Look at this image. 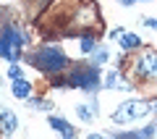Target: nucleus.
I'll return each instance as SVG.
<instances>
[{
	"label": "nucleus",
	"mask_w": 157,
	"mask_h": 139,
	"mask_svg": "<svg viewBox=\"0 0 157 139\" xmlns=\"http://www.w3.org/2000/svg\"><path fill=\"white\" fill-rule=\"evenodd\" d=\"M29 63H32L34 68H39V71L45 73H58L66 68L68 58L63 55L60 47H52V45H45V47H39L34 55H29Z\"/></svg>",
	"instance_id": "nucleus-1"
},
{
	"label": "nucleus",
	"mask_w": 157,
	"mask_h": 139,
	"mask_svg": "<svg viewBox=\"0 0 157 139\" xmlns=\"http://www.w3.org/2000/svg\"><path fill=\"white\" fill-rule=\"evenodd\" d=\"M66 84L94 95L97 89H100V68H97V63H78V66H73V71H71Z\"/></svg>",
	"instance_id": "nucleus-2"
},
{
	"label": "nucleus",
	"mask_w": 157,
	"mask_h": 139,
	"mask_svg": "<svg viewBox=\"0 0 157 139\" xmlns=\"http://www.w3.org/2000/svg\"><path fill=\"white\" fill-rule=\"evenodd\" d=\"M149 110H152V105L144 102V100H126L118 110H113V123H118V126L134 123V121H139V118H147Z\"/></svg>",
	"instance_id": "nucleus-3"
},
{
	"label": "nucleus",
	"mask_w": 157,
	"mask_h": 139,
	"mask_svg": "<svg viewBox=\"0 0 157 139\" xmlns=\"http://www.w3.org/2000/svg\"><path fill=\"white\" fill-rule=\"evenodd\" d=\"M134 73L144 79H157V53L155 50H144L139 55V61L134 63Z\"/></svg>",
	"instance_id": "nucleus-4"
},
{
	"label": "nucleus",
	"mask_w": 157,
	"mask_h": 139,
	"mask_svg": "<svg viewBox=\"0 0 157 139\" xmlns=\"http://www.w3.org/2000/svg\"><path fill=\"white\" fill-rule=\"evenodd\" d=\"M0 55L6 58V61L16 63L18 58H21V53H18V42H13V39H8V37H0Z\"/></svg>",
	"instance_id": "nucleus-5"
},
{
	"label": "nucleus",
	"mask_w": 157,
	"mask_h": 139,
	"mask_svg": "<svg viewBox=\"0 0 157 139\" xmlns=\"http://www.w3.org/2000/svg\"><path fill=\"white\" fill-rule=\"evenodd\" d=\"M18 129V118L13 110H8V108H0V131L3 134H13Z\"/></svg>",
	"instance_id": "nucleus-6"
},
{
	"label": "nucleus",
	"mask_w": 157,
	"mask_h": 139,
	"mask_svg": "<svg viewBox=\"0 0 157 139\" xmlns=\"http://www.w3.org/2000/svg\"><path fill=\"white\" fill-rule=\"evenodd\" d=\"M47 126L55 129V131H60L66 139H73V137H76V129H73L68 121H63L60 116H50V118H47Z\"/></svg>",
	"instance_id": "nucleus-7"
},
{
	"label": "nucleus",
	"mask_w": 157,
	"mask_h": 139,
	"mask_svg": "<svg viewBox=\"0 0 157 139\" xmlns=\"http://www.w3.org/2000/svg\"><path fill=\"white\" fill-rule=\"evenodd\" d=\"M97 110H100V105H97L94 97L89 100V105H76V113H78V118H81L84 123H92V121H94Z\"/></svg>",
	"instance_id": "nucleus-8"
},
{
	"label": "nucleus",
	"mask_w": 157,
	"mask_h": 139,
	"mask_svg": "<svg viewBox=\"0 0 157 139\" xmlns=\"http://www.w3.org/2000/svg\"><path fill=\"white\" fill-rule=\"evenodd\" d=\"M29 92H32V84H29V81H24V79H16V81H13V97L26 100Z\"/></svg>",
	"instance_id": "nucleus-9"
},
{
	"label": "nucleus",
	"mask_w": 157,
	"mask_h": 139,
	"mask_svg": "<svg viewBox=\"0 0 157 139\" xmlns=\"http://www.w3.org/2000/svg\"><path fill=\"white\" fill-rule=\"evenodd\" d=\"M105 87L107 89H128V84L121 81V73H118V71H110L107 79H105Z\"/></svg>",
	"instance_id": "nucleus-10"
},
{
	"label": "nucleus",
	"mask_w": 157,
	"mask_h": 139,
	"mask_svg": "<svg viewBox=\"0 0 157 139\" xmlns=\"http://www.w3.org/2000/svg\"><path fill=\"white\" fill-rule=\"evenodd\" d=\"M121 45H123V50H134V47H139L141 45V39L136 37V34H121Z\"/></svg>",
	"instance_id": "nucleus-11"
},
{
	"label": "nucleus",
	"mask_w": 157,
	"mask_h": 139,
	"mask_svg": "<svg viewBox=\"0 0 157 139\" xmlns=\"http://www.w3.org/2000/svg\"><path fill=\"white\" fill-rule=\"evenodd\" d=\"M81 50H84V53L97 50V39L94 37H84V39H81Z\"/></svg>",
	"instance_id": "nucleus-12"
},
{
	"label": "nucleus",
	"mask_w": 157,
	"mask_h": 139,
	"mask_svg": "<svg viewBox=\"0 0 157 139\" xmlns=\"http://www.w3.org/2000/svg\"><path fill=\"white\" fill-rule=\"evenodd\" d=\"M8 76L16 81V79H24V73H21V68H18V66H11V68H8Z\"/></svg>",
	"instance_id": "nucleus-13"
},
{
	"label": "nucleus",
	"mask_w": 157,
	"mask_h": 139,
	"mask_svg": "<svg viewBox=\"0 0 157 139\" xmlns=\"http://www.w3.org/2000/svg\"><path fill=\"white\" fill-rule=\"evenodd\" d=\"M105 61H107V50H97V55H94V61H92V63H97V66H102Z\"/></svg>",
	"instance_id": "nucleus-14"
},
{
	"label": "nucleus",
	"mask_w": 157,
	"mask_h": 139,
	"mask_svg": "<svg viewBox=\"0 0 157 139\" xmlns=\"http://www.w3.org/2000/svg\"><path fill=\"white\" fill-rule=\"evenodd\" d=\"M123 32H126L123 26H115V29H113V32H110V39H115V37L121 39V34H123Z\"/></svg>",
	"instance_id": "nucleus-15"
},
{
	"label": "nucleus",
	"mask_w": 157,
	"mask_h": 139,
	"mask_svg": "<svg viewBox=\"0 0 157 139\" xmlns=\"http://www.w3.org/2000/svg\"><path fill=\"white\" fill-rule=\"evenodd\" d=\"M147 26H152V29H157V18H147Z\"/></svg>",
	"instance_id": "nucleus-16"
},
{
	"label": "nucleus",
	"mask_w": 157,
	"mask_h": 139,
	"mask_svg": "<svg viewBox=\"0 0 157 139\" xmlns=\"http://www.w3.org/2000/svg\"><path fill=\"white\" fill-rule=\"evenodd\" d=\"M121 3H123V6H131V3H134V0H121Z\"/></svg>",
	"instance_id": "nucleus-17"
},
{
	"label": "nucleus",
	"mask_w": 157,
	"mask_h": 139,
	"mask_svg": "<svg viewBox=\"0 0 157 139\" xmlns=\"http://www.w3.org/2000/svg\"><path fill=\"white\" fill-rule=\"evenodd\" d=\"M152 110H157V100H155V102H152Z\"/></svg>",
	"instance_id": "nucleus-18"
}]
</instances>
